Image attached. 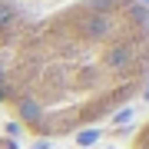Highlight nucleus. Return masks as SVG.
I'll use <instances>...</instances> for the list:
<instances>
[{"instance_id": "obj_1", "label": "nucleus", "mask_w": 149, "mask_h": 149, "mask_svg": "<svg viewBox=\"0 0 149 149\" xmlns=\"http://www.w3.org/2000/svg\"><path fill=\"white\" fill-rule=\"evenodd\" d=\"M146 86V0H0V113L23 133L80 136Z\"/></svg>"}, {"instance_id": "obj_2", "label": "nucleus", "mask_w": 149, "mask_h": 149, "mask_svg": "<svg viewBox=\"0 0 149 149\" xmlns=\"http://www.w3.org/2000/svg\"><path fill=\"white\" fill-rule=\"evenodd\" d=\"M129 149H149V116L139 123V129L133 133V139H129Z\"/></svg>"}]
</instances>
